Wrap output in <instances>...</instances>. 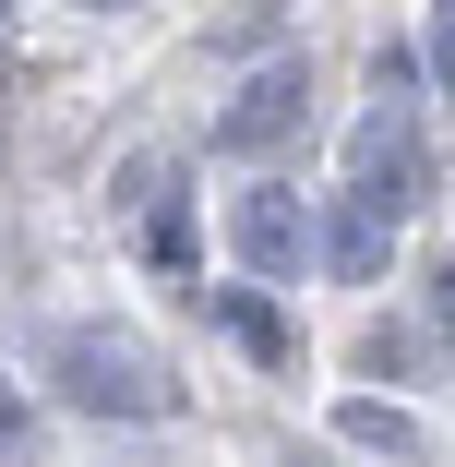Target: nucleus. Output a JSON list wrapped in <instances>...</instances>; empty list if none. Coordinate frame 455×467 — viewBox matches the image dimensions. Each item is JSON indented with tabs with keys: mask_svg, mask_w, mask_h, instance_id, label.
<instances>
[{
	"mask_svg": "<svg viewBox=\"0 0 455 467\" xmlns=\"http://www.w3.org/2000/svg\"><path fill=\"white\" fill-rule=\"evenodd\" d=\"M36 384H48L72 420H109V431H156V420H180V371H168V348L132 336V324H48Z\"/></svg>",
	"mask_w": 455,
	"mask_h": 467,
	"instance_id": "f257e3e1",
	"label": "nucleus"
},
{
	"mask_svg": "<svg viewBox=\"0 0 455 467\" xmlns=\"http://www.w3.org/2000/svg\"><path fill=\"white\" fill-rule=\"evenodd\" d=\"M109 204L132 216V240H144V264L168 275L180 300H192V288H204V228H192V168H180V156H132Z\"/></svg>",
	"mask_w": 455,
	"mask_h": 467,
	"instance_id": "f03ea898",
	"label": "nucleus"
},
{
	"mask_svg": "<svg viewBox=\"0 0 455 467\" xmlns=\"http://www.w3.org/2000/svg\"><path fill=\"white\" fill-rule=\"evenodd\" d=\"M300 132H312V60H264L240 97L204 120V156L264 168V156H300Z\"/></svg>",
	"mask_w": 455,
	"mask_h": 467,
	"instance_id": "7ed1b4c3",
	"label": "nucleus"
},
{
	"mask_svg": "<svg viewBox=\"0 0 455 467\" xmlns=\"http://www.w3.org/2000/svg\"><path fill=\"white\" fill-rule=\"evenodd\" d=\"M431 132H419V97H372L359 109V132H347V192H372V204H431Z\"/></svg>",
	"mask_w": 455,
	"mask_h": 467,
	"instance_id": "20e7f679",
	"label": "nucleus"
},
{
	"mask_svg": "<svg viewBox=\"0 0 455 467\" xmlns=\"http://www.w3.org/2000/svg\"><path fill=\"white\" fill-rule=\"evenodd\" d=\"M228 252H240V275H264V288L312 275V204H300V180H252V192H228Z\"/></svg>",
	"mask_w": 455,
	"mask_h": 467,
	"instance_id": "39448f33",
	"label": "nucleus"
},
{
	"mask_svg": "<svg viewBox=\"0 0 455 467\" xmlns=\"http://www.w3.org/2000/svg\"><path fill=\"white\" fill-rule=\"evenodd\" d=\"M396 204H372V192H336V204H312V264L336 275V288H384V264H396Z\"/></svg>",
	"mask_w": 455,
	"mask_h": 467,
	"instance_id": "423d86ee",
	"label": "nucleus"
},
{
	"mask_svg": "<svg viewBox=\"0 0 455 467\" xmlns=\"http://www.w3.org/2000/svg\"><path fill=\"white\" fill-rule=\"evenodd\" d=\"M192 312H204L252 371H300V324L276 312V288H264V275H252V288H192Z\"/></svg>",
	"mask_w": 455,
	"mask_h": 467,
	"instance_id": "0eeeda50",
	"label": "nucleus"
},
{
	"mask_svg": "<svg viewBox=\"0 0 455 467\" xmlns=\"http://www.w3.org/2000/svg\"><path fill=\"white\" fill-rule=\"evenodd\" d=\"M336 443H347V455L431 467V431H419V408H396V396H336Z\"/></svg>",
	"mask_w": 455,
	"mask_h": 467,
	"instance_id": "6e6552de",
	"label": "nucleus"
},
{
	"mask_svg": "<svg viewBox=\"0 0 455 467\" xmlns=\"http://www.w3.org/2000/svg\"><path fill=\"white\" fill-rule=\"evenodd\" d=\"M443 348H431V324H396V312H372L359 324V384H419Z\"/></svg>",
	"mask_w": 455,
	"mask_h": 467,
	"instance_id": "1a4fd4ad",
	"label": "nucleus"
},
{
	"mask_svg": "<svg viewBox=\"0 0 455 467\" xmlns=\"http://www.w3.org/2000/svg\"><path fill=\"white\" fill-rule=\"evenodd\" d=\"M419 72L455 97V0H431V48H419Z\"/></svg>",
	"mask_w": 455,
	"mask_h": 467,
	"instance_id": "9d476101",
	"label": "nucleus"
},
{
	"mask_svg": "<svg viewBox=\"0 0 455 467\" xmlns=\"http://www.w3.org/2000/svg\"><path fill=\"white\" fill-rule=\"evenodd\" d=\"M431 348L455 359V252H431Z\"/></svg>",
	"mask_w": 455,
	"mask_h": 467,
	"instance_id": "9b49d317",
	"label": "nucleus"
},
{
	"mask_svg": "<svg viewBox=\"0 0 455 467\" xmlns=\"http://www.w3.org/2000/svg\"><path fill=\"white\" fill-rule=\"evenodd\" d=\"M372 97H419V48H372Z\"/></svg>",
	"mask_w": 455,
	"mask_h": 467,
	"instance_id": "f8f14e48",
	"label": "nucleus"
},
{
	"mask_svg": "<svg viewBox=\"0 0 455 467\" xmlns=\"http://www.w3.org/2000/svg\"><path fill=\"white\" fill-rule=\"evenodd\" d=\"M36 431H25V408H13V384H0V455H25Z\"/></svg>",
	"mask_w": 455,
	"mask_h": 467,
	"instance_id": "ddd939ff",
	"label": "nucleus"
},
{
	"mask_svg": "<svg viewBox=\"0 0 455 467\" xmlns=\"http://www.w3.org/2000/svg\"><path fill=\"white\" fill-rule=\"evenodd\" d=\"M84 13H132V0H84Z\"/></svg>",
	"mask_w": 455,
	"mask_h": 467,
	"instance_id": "4468645a",
	"label": "nucleus"
},
{
	"mask_svg": "<svg viewBox=\"0 0 455 467\" xmlns=\"http://www.w3.org/2000/svg\"><path fill=\"white\" fill-rule=\"evenodd\" d=\"M288 467H336V455H288Z\"/></svg>",
	"mask_w": 455,
	"mask_h": 467,
	"instance_id": "2eb2a0df",
	"label": "nucleus"
},
{
	"mask_svg": "<svg viewBox=\"0 0 455 467\" xmlns=\"http://www.w3.org/2000/svg\"><path fill=\"white\" fill-rule=\"evenodd\" d=\"M0 25H13V0H0Z\"/></svg>",
	"mask_w": 455,
	"mask_h": 467,
	"instance_id": "dca6fc26",
	"label": "nucleus"
}]
</instances>
